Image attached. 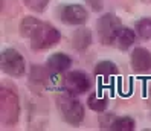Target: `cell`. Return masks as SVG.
<instances>
[{"label":"cell","instance_id":"277c9868","mask_svg":"<svg viewBox=\"0 0 151 131\" xmlns=\"http://www.w3.org/2000/svg\"><path fill=\"white\" fill-rule=\"evenodd\" d=\"M2 70L12 78H20L26 73V63L22 54L15 49H5L0 55Z\"/></svg>","mask_w":151,"mask_h":131},{"label":"cell","instance_id":"ffe728a7","mask_svg":"<svg viewBox=\"0 0 151 131\" xmlns=\"http://www.w3.org/2000/svg\"><path fill=\"white\" fill-rule=\"evenodd\" d=\"M144 3H151V0H142Z\"/></svg>","mask_w":151,"mask_h":131},{"label":"cell","instance_id":"9c48e42d","mask_svg":"<svg viewBox=\"0 0 151 131\" xmlns=\"http://www.w3.org/2000/svg\"><path fill=\"white\" fill-rule=\"evenodd\" d=\"M72 66V59H70L69 55L63 54V52H57V54H52L47 58V69L55 73L64 72Z\"/></svg>","mask_w":151,"mask_h":131},{"label":"cell","instance_id":"4fadbf2b","mask_svg":"<svg viewBox=\"0 0 151 131\" xmlns=\"http://www.w3.org/2000/svg\"><path fill=\"white\" fill-rule=\"evenodd\" d=\"M95 75L96 76H113V75H118V67L114 63L111 61H99L96 66H95Z\"/></svg>","mask_w":151,"mask_h":131},{"label":"cell","instance_id":"7c38bea8","mask_svg":"<svg viewBox=\"0 0 151 131\" xmlns=\"http://www.w3.org/2000/svg\"><path fill=\"white\" fill-rule=\"evenodd\" d=\"M43 21L37 20L35 17H24V19L22 20L20 23V35L24 37V38H32V35L35 32H37V29L40 28V24Z\"/></svg>","mask_w":151,"mask_h":131},{"label":"cell","instance_id":"8992f818","mask_svg":"<svg viewBox=\"0 0 151 131\" xmlns=\"http://www.w3.org/2000/svg\"><path fill=\"white\" fill-rule=\"evenodd\" d=\"M63 87H64V90L72 96L83 94L90 89V81H88L86 73L79 72V70H75V72H70L64 76Z\"/></svg>","mask_w":151,"mask_h":131},{"label":"cell","instance_id":"52a82bcc","mask_svg":"<svg viewBox=\"0 0 151 131\" xmlns=\"http://www.w3.org/2000/svg\"><path fill=\"white\" fill-rule=\"evenodd\" d=\"M87 19H88V14L81 5H67L61 11V20L72 26L84 24Z\"/></svg>","mask_w":151,"mask_h":131},{"label":"cell","instance_id":"8fae6325","mask_svg":"<svg viewBox=\"0 0 151 131\" xmlns=\"http://www.w3.org/2000/svg\"><path fill=\"white\" fill-rule=\"evenodd\" d=\"M136 40V34L133 29L130 28H121V31L118 32L116 40H114V44H116L121 50H127L130 46H133V43Z\"/></svg>","mask_w":151,"mask_h":131},{"label":"cell","instance_id":"6da1fadb","mask_svg":"<svg viewBox=\"0 0 151 131\" xmlns=\"http://www.w3.org/2000/svg\"><path fill=\"white\" fill-rule=\"evenodd\" d=\"M20 102L19 96L9 89H2L0 92V120L6 127H12L19 122Z\"/></svg>","mask_w":151,"mask_h":131},{"label":"cell","instance_id":"d6986e66","mask_svg":"<svg viewBox=\"0 0 151 131\" xmlns=\"http://www.w3.org/2000/svg\"><path fill=\"white\" fill-rule=\"evenodd\" d=\"M87 3L92 6L93 11H99L102 9V0H87Z\"/></svg>","mask_w":151,"mask_h":131},{"label":"cell","instance_id":"ba28073f","mask_svg":"<svg viewBox=\"0 0 151 131\" xmlns=\"http://www.w3.org/2000/svg\"><path fill=\"white\" fill-rule=\"evenodd\" d=\"M131 66L136 73H145L151 69V52L145 47H136L131 52Z\"/></svg>","mask_w":151,"mask_h":131},{"label":"cell","instance_id":"e0dca14e","mask_svg":"<svg viewBox=\"0 0 151 131\" xmlns=\"http://www.w3.org/2000/svg\"><path fill=\"white\" fill-rule=\"evenodd\" d=\"M24 5L34 12H43L49 5V0H24Z\"/></svg>","mask_w":151,"mask_h":131},{"label":"cell","instance_id":"7a4b0ae2","mask_svg":"<svg viewBox=\"0 0 151 131\" xmlns=\"http://www.w3.org/2000/svg\"><path fill=\"white\" fill-rule=\"evenodd\" d=\"M61 38L60 31L49 23H41L37 32L31 38V47L34 50H46L58 44Z\"/></svg>","mask_w":151,"mask_h":131},{"label":"cell","instance_id":"3957f363","mask_svg":"<svg viewBox=\"0 0 151 131\" xmlns=\"http://www.w3.org/2000/svg\"><path fill=\"white\" fill-rule=\"evenodd\" d=\"M58 108L63 119L67 122L69 125L78 127L84 119V107L81 105V102H78L72 94L61 96L58 99Z\"/></svg>","mask_w":151,"mask_h":131},{"label":"cell","instance_id":"5bb4252c","mask_svg":"<svg viewBox=\"0 0 151 131\" xmlns=\"http://www.w3.org/2000/svg\"><path fill=\"white\" fill-rule=\"evenodd\" d=\"M136 124L134 120L128 116H124V117H114L113 122H111V127L110 130H114V131H131L134 130Z\"/></svg>","mask_w":151,"mask_h":131},{"label":"cell","instance_id":"ac0fdd59","mask_svg":"<svg viewBox=\"0 0 151 131\" xmlns=\"http://www.w3.org/2000/svg\"><path fill=\"white\" fill-rule=\"evenodd\" d=\"M113 119H114V116L111 115V113H109V115H102V117H101V128H104V130H110Z\"/></svg>","mask_w":151,"mask_h":131},{"label":"cell","instance_id":"30bf717a","mask_svg":"<svg viewBox=\"0 0 151 131\" xmlns=\"http://www.w3.org/2000/svg\"><path fill=\"white\" fill-rule=\"evenodd\" d=\"M72 44L75 50L78 52H84L88 49V46L92 44V32L87 28H79L75 31L73 37H72Z\"/></svg>","mask_w":151,"mask_h":131},{"label":"cell","instance_id":"9a60e30c","mask_svg":"<svg viewBox=\"0 0 151 131\" xmlns=\"http://www.w3.org/2000/svg\"><path fill=\"white\" fill-rule=\"evenodd\" d=\"M87 105L90 107V110L96 113H102L107 108V98H102V96H98V94H90L87 99Z\"/></svg>","mask_w":151,"mask_h":131},{"label":"cell","instance_id":"5b68a950","mask_svg":"<svg viewBox=\"0 0 151 131\" xmlns=\"http://www.w3.org/2000/svg\"><path fill=\"white\" fill-rule=\"evenodd\" d=\"M98 26V35H99V41L102 44L109 46L113 44L116 40L118 32L122 28V23L119 20V17H116L114 14H104L96 23Z\"/></svg>","mask_w":151,"mask_h":131},{"label":"cell","instance_id":"2e32d148","mask_svg":"<svg viewBox=\"0 0 151 131\" xmlns=\"http://www.w3.org/2000/svg\"><path fill=\"white\" fill-rule=\"evenodd\" d=\"M136 32L140 38L151 40V19H140L136 23Z\"/></svg>","mask_w":151,"mask_h":131}]
</instances>
